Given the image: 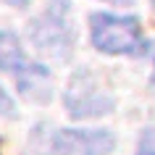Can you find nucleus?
I'll list each match as a JSON object with an SVG mask.
<instances>
[{"label":"nucleus","mask_w":155,"mask_h":155,"mask_svg":"<svg viewBox=\"0 0 155 155\" xmlns=\"http://www.w3.org/2000/svg\"><path fill=\"white\" fill-rule=\"evenodd\" d=\"M150 3H153V11H155V0H150Z\"/></svg>","instance_id":"nucleus-11"},{"label":"nucleus","mask_w":155,"mask_h":155,"mask_svg":"<svg viewBox=\"0 0 155 155\" xmlns=\"http://www.w3.org/2000/svg\"><path fill=\"white\" fill-rule=\"evenodd\" d=\"M153 87H155V61H153Z\"/></svg>","instance_id":"nucleus-10"},{"label":"nucleus","mask_w":155,"mask_h":155,"mask_svg":"<svg viewBox=\"0 0 155 155\" xmlns=\"http://www.w3.org/2000/svg\"><path fill=\"white\" fill-rule=\"evenodd\" d=\"M55 155H110L116 150V134L110 129H58L50 137Z\"/></svg>","instance_id":"nucleus-5"},{"label":"nucleus","mask_w":155,"mask_h":155,"mask_svg":"<svg viewBox=\"0 0 155 155\" xmlns=\"http://www.w3.org/2000/svg\"><path fill=\"white\" fill-rule=\"evenodd\" d=\"M66 110L71 118L84 121V118H100V116L113 113L116 108V97L103 87L97 76L90 68H82L71 76V82L66 87L63 95Z\"/></svg>","instance_id":"nucleus-4"},{"label":"nucleus","mask_w":155,"mask_h":155,"mask_svg":"<svg viewBox=\"0 0 155 155\" xmlns=\"http://www.w3.org/2000/svg\"><path fill=\"white\" fill-rule=\"evenodd\" d=\"M0 116L3 118H16V103L3 87H0Z\"/></svg>","instance_id":"nucleus-7"},{"label":"nucleus","mask_w":155,"mask_h":155,"mask_svg":"<svg viewBox=\"0 0 155 155\" xmlns=\"http://www.w3.org/2000/svg\"><path fill=\"white\" fill-rule=\"evenodd\" d=\"M0 3H5V5H13V8H24V5H29V0H0Z\"/></svg>","instance_id":"nucleus-8"},{"label":"nucleus","mask_w":155,"mask_h":155,"mask_svg":"<svg viewBox=\"0 0 155 155\" xmlns=\"http://www.w3.org/2000/svg\"><path fill=\"white\" fill-rule=\"evenodd\" d=\"M137 155H155V126L142 129L137 142Z\"/></svg>","instance_id":"nucleus-6"},{"label":"nucleus","mask_w":155,"mask_h":155,"mask_svg":"<svg viewBox=\"0 0 155 155\" xmlns=\"http://www.w3.org/2000/svg\"><path fill=\"white\" fill-rule=\"evenodd\" d=\"M29 40L37 53L53 61H68L76 45L68 0H53L37 18L29 21Z\"/></svg>","instance_id":"nucleus-3"},{"label":"nucleus","mask_w":155,"mask_h":155,"mask_svg":"<svg viewBox=\"0 0 155 155\" xmlns=\"http://www.w3.org/2000/svg\"><path fill=\"white\" fill-rule=\"evenodd\" d=\"M90 40L95 50L105 55H129L139 58L150 50V42L142 34L137 16H113V13H92L90 16Z\"/></svg>","instance_id":"nucleus-2"},{"label":"nucleus","mask_w":155,"mask_h":155,"mask_svg":"<svg viewBox=\"0 0 155 155\" xmlns=\"http://www.w3.org/2000/svg\"><path fill=\"white\" fill-rule=\"evenodd\" d=\"M0 71L13 76V82L18 84V90L26 100L50 103V97H53L50 71L45 66L34 63L24 53L18 37L13 32H5V29H0Z\"/></svg>","instance_id":"nucleus-1"},{"label":"nucleus","mask_w":155,"mask_h":155,"mask_svg":"<svg viewBox=\"0 0 155 155\" xmlns=\"http://www.w3.org/2000/svg\"><path fill=\"white\" fill-rule=\"evenodd\" d=\"M103 3H113V5H134V0H103Z\"/></svg>","instance_id":"nucleus-9"}]
</instances>
